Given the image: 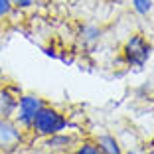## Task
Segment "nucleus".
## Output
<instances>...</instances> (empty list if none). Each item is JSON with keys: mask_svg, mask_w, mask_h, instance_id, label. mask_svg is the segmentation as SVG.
<instances>
[{"mask_svg": "<svg viewBox=\"0 0 154 154\" xmlns=\"http://www.w3.org/2000/svg\"><path fill=\"white\" fill-rule=\"evenodd\" d=\"M67 127H69V121H67L65 115H61L57 109H54V107L44 105V107L38 111V115L34 117L32 128H30V131L36 132L38 136L48 138V136H51V134L63 132Z\"/></svg>", "mask_w": 154, "mask_h": 154, "instance_id": "nucleus-1", "label": "nucleus"}, {"mask_svg": "<svg viewBox=\"0 0 154 154\" xmlns=\"http://www.w3.org/2000/svg\"><path fill=\"white\" fill-rule=\"evenodd\" d=\"M122 57L132 67H144L152 57V44L142 34H132L122 45Z\"/></svg>", "mask_w": 154, "mask_h": 154, "instance_id": "nucleus-2", "label": "nucleus"}, {"mask_svg": "<svg viewBox=\"0 0 154 154\" xmlns=\"http://www.w3.org/2000/svg\"><path fill=\"white\" fill-rule=\"evenodd\" d=\"M44 99L34 93H26V95L18 97V107H16V113H14V121L18 122L24 131H30L32 128V121L38 115V111L44 107Z\"/></svg>", "mask_w": 154, "mask_h": 154, "instance_id": "nucleus-3", "label": "nucleus"}, {"mask_svg": "<svg viewBox=\"0 0 154 154\" xmlns=\"http://www.w3.org/2000/svg\"><path fill=\"white\" fill-rule=\"evenodd\" d=\"M24 128L12 119L0 117V150H12L22 142Z\"/></svg>", "mask_w": 154, "mask_h": 154, "instance_id": "nucleus-4", "label": "nucleus"}, {"mask_svg": "<svg viewBox=\"0 0 154 154\" xmlns=\"http://www.w3.org/2000/svg\"><path fill=\"white\" fill-rule=\"evenodd\" d=\"M18 97L20 95H12L10 89H0V117L4 119H12L18 107Z\"/></svg>", "mask_w": 154, "mask_h": 154, "instance_id": "nucleus-5", "label": "nucleus"}, {"mask_svg": "<svg viewBox=\"0 0 154 154\" xmlns=\"http://www.w3.org/2000/svg\"><path fill=\"white\" fill-rule=\"evenodd\" d=\"M95 142L99 144V148H101L103 154H125L122 148H121V142H119L113 134H99L95 138Z\"/></svg>", "mask_w": 154, "mask_h": 154, "instance_id": "nucleus-6", "label": "nucleus"}, {"mask_svg": "<svg viewBox=\"0 0 154 154\" xmlns=\"http://www.w3.org/2000/svg\"><path fill=\"white\" fill-rule=\"evenodd\" d=\"M73 142H75V138H73L71 134H65V132H57V134H51L48 136V142H45V146L51 150H69L73 146Z\"/></svg>", "mask_w": 154, "mask_h": 154, "instance_id": "nucleus-7", "label": "nucleus"}, {"mask_svg": "<svg viewBox=\"0 0 154 154\" xmlns=\"http://www.w3.org/2000/svg\"><path fill=\"white\" fill-rule=\"evenodd\" d=\"M101 28L99 26H93V24H87V26L81 28V32H79V36H81V42L85 45H93L97 44V42L101 40Z\"/></svg>", "mask_w": 154, "mask_h": 154, "instance_id": "nucleus-8", "label": "nucleus"}, {"mask_svg": "<svg viewBox=\"0 0 154 154\" xmlns=\"http://www.w3.org/2000/svg\"><path fill=\"white\" fill-rule=\"evenodd\" d=\"M131 4L138 16H148L154 8V0H131Z\"/></svg>", "mask_w": 154, "mask_h": 154, "instance_id": "nucleus-9", "label": "nucleus"}, {"mask_svg": "<svg viewBox=\"0 0 154 154\" xmlns=\"http://www.w3.org/2000/svg\"><path fill=\"white\" fill-rule=\"evenodd\" d=\"M73 154H103V152H101L99 144H97L95 140H83L81 144L75 148Z\"/></svg>", "mask_w": 154, "mask_h": 154, "instance_id": "nucleus-10", "label": "nucleus"}, {"mask_svg": "<svg viewBox=\"0 0 154 154\" xmlns=\"http://www.w3.org/2000/svg\"><path fill=\"white\" fill-rule=\"evenodd\" d=\"M14 12V4L12 0H0V20L8 18L10 14Z\"/></svg>", "mask_w": 154, "mask_h": 154, "instance_id": "nucleus-11", "label": "nucleus"}, {"mask_svg": "<svg viewBox=\"0 0 154 154\" xmlns=\"http://www.w3.org/2000/svg\"><path fill=\"white\" fill-rule=\"evenodd\" d=\"M14 8H32L34 4H36V0H12Z\"/></svg>", "mask_w": 154, "mask_h": 154, "instance_id": "nucleus-12", "label": "nucleus"}, {"mask_svg": "<svg viewBox=\"0 0 154 154\" xmlns=\"http://www.w3.org/2000/svg\"><path fill=\"white\" fill-rule=\"evenodd\" d=\"M125 154H140V152H138V150H134V148H132V150H128V152H125Z\"/></svg>", "mask_w": 154, "mask_h": 154, "instance_id": "nucleus-13", "label": "nucleus"}, {"mask_svg": "<svg viewBox=\"0 0 154 154\" xmlns=\"http://www.w3.org/2000/svg\"><path fill=\"white\" fill-rule=\"evenodd\" d=\"M148 154H154V150H150V152H148Z\"/></svg>", "mask_w": 154, "mask_h": 154, "instance_id": "nucleus-14", "label": "nucleus"}, {"mask_svg": "<svg viewBox=\"0 0 154 154\" xmlns=\"http://www.w3.org/2000/svg\"><path fill=\"white\" fill-rule=\"evenodd\" d=\"M152 54H154V45H152Z\"/></svg>", "mask_w": 154, "mask_h": 154, "instance_id": "nucleus-15", "label": "nucleus"}]
</instances>
